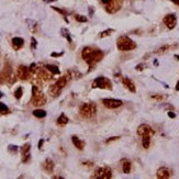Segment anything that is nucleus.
<instances>
[{
	"instance_id": "nucleus-17",
	"label": "nucleus",
	"mask_w": 179,
	"mask_h": 179,
	"mask_svg": "<svg viewBox=\"0 0 179 179\" xmlns=\"http://www.w3.org/2000/svg\"><path fill=\"white\" fill-rule=\"evenodd\" d=\"M170 176H172V174H170V172H169V169L167 167H160L157 170V172H156V177L158 179H167Z\"/></svg>"
},
{
	"instance_id": "nucleus-3",
	"label": "nucleus",
	"mask_w": 179,
	"mask_h": 179,
	"mask_svg": "<svg viewBox=\"0 0 179 179\" xmlns=\"http://www.w3.org/2000/svg\"><path fill=\"white\" fill-rule=\"evenodd\" d=\"M31 102H32V105H35V107H41V105H44L46 103V97L41 91V88L34 86V85L32 87V100H31Z\"/></svg>"
},
{
	"instance_id": "nucleus-24",
	"label": "nucleus",
	"mask_w": 179,
	"mask_h": 179,
	"mask_svg": "<svg viewBox=\"0 0 179 179\" xmlns=\"http://www.w3.org/2000/svg\"><path fill=\"white\" fill-rule=\"evenodd\" d=\"M56 123H57V125H59V126H65V125L68 123V118L64 114V113H62V114L58 117Z\"/></svg>"
},
{
	"instance_id": "nucleus-31",
	"label": "nucleus",
	"mask_w": 179,
	"mask_h": 179,
	"mask_svg": "<svg viewBox=\"0 0 179 179\" xmlns=\"http://www.w3.org/2000/svg\"><path fill=\"white\" fill-rule=\"evenodd\" d=\"M0 113H2V114H7V113H9V109H8V107L4 103H2V102H0Z\"/></svg>"
},
{
	"instance_id": "nucleus-41",
	"label": "nucleus",
	"mask_w": 179,
	"mask_h": 179,
	"mask_svg": "<svg viewBox=\"0 0 179 179\" xmlns=\"http://www.w3.org/2000/svg\"><path fill=\"white\" fill-rule=\"evenodd\" d=\"M43 143H44V140H41L40 143H39V149H42V145H43Z\"/></svg>"
},
{
	"instance_id": "nucleus-27",
	"label": "nucleus",
	"mask_w": 179,
	"mask_h": 179,
	"mask_svg": "<svg viewBox=\"0 0 179 179\" xmlns=\"http://www.w3.org/2000/svg\"><path fill=\"white\" fill-rule=\"evenodd\" d=\"M142 145L144 149H149V145H151V136H143L142 140Z\"/></svg>"
},
{
	"instance_id": "nucleus-20",
	"label": "nucleus",
	"mask_w": 179,
	"mask_h": 179,
	"mask_svg": "<svg viewBox=\"0 0 179 179\" xmlns=\"http://www.w3.org/2000/svg\"><path fill=\"white\" fill-rule=\"evenodd\" d=\"M48 92H50V95L52 96V97H57V96L61 95L62 92V89L58 86H56V85H52L51 87H50V89H48Z\"/></svg>"
},
{
	"instance_id": "nucleus-35",
	"label": "nucleus",
	"mask_w": 179,
	"mask_h": 179,
	"mask_svg": "<svg viewBox=\"0 0 179 179\" xmlns=\"http://www.w3.org/2000/svg\"><path fill=\"white\" fill-rule=\"evenodd\" d=\"M9 151H11V152H17L18 151V146H14V145H10L9 146Z\"/></svg>"
},
{
	"instance_id": "nucleus-9",
	"label": "nucleus",
	"mask_w": 179,
	"mask_h": 179,
	"mask_svg": "<svg viewBox=\"0 0 179 179\" xmlns=\"http://www.w3.org/2000/svg\"><path fill=\"white\" fill-rule=\"evenodd\" d=\"M31 159V145L30 143H25L21 147V160L24 164H27Z\"/></svg>"
},
{
	"instance_id": "nucleus-29",
	"label": "nucleus",
	"mask_w": 179,
	"mask_h": 179,
	"mask_svg": "<svg viewBox=\"0 0 179 179\" xmlns=\"http://www.w3.org/2000/svg\"><path fill=\"white\" fill-rule=\"evenodd\" d=\"M61 32H62V35H63L64 37H66V39L68 40V42H69V43H71V42H73V41H71V33H69V31H68L67 29H62Z\"/></svg>"
},
{
	"instance_id": "nucleus-7",
	"label": "nucleus",
	"mask_w": 179,
	"mask_h": 179,
	"mask_svg": "<svg viewBox=\"0 0 179 179\" xmlns=\"http://www.w3.org/2000/svg\"><path fill=\"white\" fill-rule=\"evenodd\" d=\"M91 178L95 179H111L112 178V170L109 167H101L98 168L94 174Z\"/></svg>"
},
{
	"instance_id": "nucleus-10",
	"label": "nucleus",
	"mask_w": 179,
	"mask_h": 179,
	"mask_svg": "<svg viewBox=\"0 0 179 179\" xmlns=\"http://www.w3.org/2000/svg\"><path fill=\"white\" fill-rule=\"evenodd\" d=\"M154 130L147 124H141L137 128V135L140 136H153L154 135Z\"/></svg>"
},
{
	"instance_id": "nucleus-32",
	"label": "nucleus",
	"mask_w": 179,
	"mask_h": 179,
	"mask_svg": "<svg viewBox=\"0 0 179 179\" xmlns=\"http://www.w3.org/2000/svg\"><path fill=\"white\" fill-rule=\"evenodd\" d=\"M75 19H76L78 22H87V18L84 17V16H80V14H76V16H75Z\"/></svg>"
},
{
	"instance_id": "nucleus-40",
	"label": "nucleus",
	"mask_w": 179,
	"mask_h": 179,
	"mask_svg": "<svg viewBox=\"0 0 179 179\" xmlns=\"http://www.w3.org/2000/svg\"><path fill=\"white\" fill-rule=\"evenodd\" d=\"M82 164H84V165H88V166H94V163L92 162H84Z\"/></svg>"
},
{
	"instance_id": "nucleus-45",
	"label": "nucleus",
	"mask_w": 179,
	"mask_h": 179,
	"mask_svg": "<svg viewBox=\"0 0 179 179\" xmlns=\"http://www.w3.org/2000/svg\"><path fill=\"white\" fill-rule=\"evenodd\" d=\"M53 178H57V179H64V178H63V177H59V176H54V177H53Z\"/></svg>"
},
{
	"instance_id": "nucleus-19",
	"label": "nucleus",
	"mask_w": 179,
	"mask_h": 179,
	"mask_svg": "<svg viewBox=\"0 0 179 179\" xmlns=\"http://www.w3.org/2000/svg\"><path fill=\"white\" fill-rule=\"evenodd\" d=\"M71 142H73V144H74L75 147H76L77 149H79V151H82V149H85V145H86L84 141L80 140L78 136H76V135L71 136Z\"/></svg>"
},
{
	"instance_id": "nucleus-15",
	"label": "nucleus",
	"mask_w": 179,
	"mask_h": 179,
	"mask_svg": "<svg viewBox=\"0 0 179 179\" xmlns=\"http://www.w3.org/2000/svg\"><path fill=\"white\" fill-rule=\"evenodd\" d=\"M42 168L44 169V172H48V174H52L53 170H54V168H55L54 162H53L51 158H46L43 162V164H42Z\"/></svg>"
},
{
	"instance_id": "nucleus-2",
	"label": "nucleus",
	"mask_w": 179,
	"mask_h": 179,
	"mask_svg": "<svg viewBox=\"0 0 179 179\" xmlns=\"http://www.w3.org/2000/svg\"><path fill=\"white\" fill-rule=\"evenodd\" d=\"M117 48H118L119 51H133V50L136 48V43L128 36L123 35V36H120L117 40Z\"/></svg>"
},
{
	"instance_id": "nucleus-46",
	"label": "nucleus",
	"mask_w": 179,
	"mask_h": 179,
	"mask_svg": "<svg viewBox=\"0 0 179 179\" xmlns=\"http://www.w3.org/2000/svg\"><path fill=\"white\" fill-rule=\"evenodd\" d=\"M46 2H53V1H56V0H45Z\"/></svg>"
},
{
	"instance_id": "nucleus-26",
	"label": "nucleus",
	"mask_w": 179,
	"mask_h": 179,
	"mask_svg": "<svg viewBox=\"0 0 179 179\" xmlns=\"http://www.w3.org/2000/svg\"><path fill=\"white\" fill-rule=\"evenodd\" d=\"M45 68L50 71L53 75H56V74H59V69H58L57 66H55V65H46Z\"/></svg>"
},
{
	"instance_id": "nucleus-1",
	"label": "nucleus",
	"mask_w": 179,
	"mask_h": 179,
	"mask_svg": "<svg viewBox=\"0 0 179 179\" xmlns=\"http://www.w3.org/2000/svg\"><path fill=\"white\" fill-rule=\"evenodd\" d=\"M81 57L89 66V71H92V68L98 64L99 62L102 61L103 58V52L100 50H95V48L87 46L82 48L81 51Z\"/></svg>"
},
{
	"instance_id": "nucleus-4",
	"label": "nucleus",
	"mask_w": 179,
	"mask_h": 179,
	"mask_svg": "<svg viewBox=\"0 0 179 179\" xmlns=\"http://www.w3.org/2000/svg\"><path fill=\"white\" fill-rule=\"evenodd\" d=\"M97 113V107L95 103H84L79 108V114L84 119H91Z\"/></svg>"
},
{
	"instance_id": "nucleus-38",
	"label": "nucleus",
	"mask_w": 179,
	"mask_h": 179,
	"mask_svg": "<svg viewBox=\"0 0 179 179\" xmlns=\"http://www.w3.org/2000/svg\"><path fill=\"white\" fill-rule=\"evenodd\" d=\"M168 117H169V118L174 119V118H176V114H175V113H174V112L170 111V112H168Z\"/></svg>"
},
{
	"instance_id": "nucleus-23",
	"label": "nucleus",
	"mask_w": 179,
	"mask_h": 179,
	"mask_svg": "<svg viewBox=\"0 0 179 179\" xmlns=\"http://www.w3.org/2000/svg\"><path fill=\"white\" fill-rule=\"evenodd\" d=\"M179 45H164V46H162V48H159L157 51H156V53H158V54H162V53H165V52H167L168 50H174V48H178Z\"/></svg>"
},
{
	"instance_id": "nucleus-6",
	"label": "nucleus",
	"mask_w": 179,
	"mask_h": 179,
	"mask_svg": "<svg viewBox=\"0 0 179 179\" xmlns=\"http://www.w3.org/2000/svg\"><path fill=\"white\" fill-rule=\"evenodd\" d=\"M12 67H11V65L9 63H6L2 68V71H0V85L2 84H6V82H9V80L11 79L12 77Z\"/></svg>"
},
{
	"instance_id": "nucleus-28",
	"label": "nucleus",
	"mask_w": 179,
	"mask_h": 179,
	"mask_svg": "<svg viewBox=\"0 0 179 179\" xmlns=\"http://www.w3.org/2000/svg\"><path fill=\"white\" fill-rule=\"evenodd\" d=\"M113 32H114V30H113V29H108V30H105V31H103V32H101V33H99L98 37H99V39L107 37V36H109V35H110L111 33H113Z\"/></svg>"
},
{
	"instance_id": "nucleus-43",
	"label": "nucleus",
	"mask_w": 179,
	"mask_h": 179,
	"mask_svg": "<svg viewBox=\"0 0 179 179\" xmlns=\"http://www.w3.org/2000/svg\"><path fill=\"white\" fill-rule=\"evenodd\" d=\"M174 4H176L177 6H179V0H172Z\"/></svg>"
},
{
	"instance_id": "nucleus-5",
	"label": "nucleus",
	"mask_w": 179,
	"mask_h": 179,
	"mask_svg": "<svg viewBox=\"0 0 179 179\" xmlns=\"http://www.w3.org/2000/svg\"><path fill=\"white\" fill-rule=\"evenodd\" d=\"M92 88H99V89H112V82L111 80L107 77H97L91 84Z\"/></svg>"
},
{
	"instance_id": "nucleus-12",
	"label": "nucleus",
	"mask_w": 179,
	"mask_h": 179,
	"mask_svg": "<svg viewBox=\"0 0 179 179\" xmlns=\"http://www.w3.org/2000/svg\"><path fill=\"white\" fill-rule=\"evenodd\" d=\"M30 71H29V67L24 66V65H20L18 66L17 69V77L21 80H27L29 76H30Z\"/></svg>"
},
{
	"instance_id": "nucleus-42",
	"label": "nucleus",
	"mask_w": 179,
	"mask_h": 179,
	"mask_svg": "<svg viewBox=\"0 0 179 179\" xmlns=\"http://www.w3.org/2000/svg\"><path fill=\"white\" fill-rule=\"evenodd\" d=\"M110 1H111V0H101V2L102 4H108Z\"/></svg>"
},
{
	"instance_id": "nucleus-39",
	"label": "nucleus",
	"mask_w": 179,
	"mask_h": 179,
	"mask_svg": "<svg viewBox=\"0 0 179 179\" xmlns=\"http://www.w3.org/2000/svg\"><path fill=\"white\" fill-rule=\"evenodd\" d=\"M63 55V53H59V54H57V53H52V56L53 57H58V56H62Z\"/></svg>"
},
{
	"instance_id": "nucleus-33",
	"label": "nucleus",
	"mask_w": 179,
	"mask_h": 179,
	"mask_svg": "<svg viewBox=\"0 0 179 179\" xmlns=\"http://www.w3.org/2000/svg\"><path fill=\"white\" fill-rule=\"evenodd\" d=\"M153 99H156V100H163V99H165V96L163 95H154L152 96Z\"/></svg>"
},
{
	"instance_id": "nucleus-25",
	"label": "nucleus",
	"mask_w": 179,
	"mask_h": 179,
	"mask_svg": "<svg viewBox=\"0 0 179 179\" xmlns=\"http://www.w3.org/2000/svg\"><path fill=\"white\" fill-rule=\"evenodd\" d=\"M33 115L34 117H36V118H45L46 117V111H44V110H41V109H37V110H34L33 111Z\"/></svg>"
},
{
	"instance_id": "nucleus-37",
	"label": "nucleus",
	"mask_w": 179,
	"mask_h": 179,
	"mask_svg": "<svg viewBox=\"0 0 179 179\" xmlns=\"http://www.w3.org/2000/svg\"><path fill=\"white\" fill-rule=\"evenodd\" d=\"M143 68H144V65L143 64H140L136 66V71H143Z\"/></svg>"
},
{
	"instance_id": "nucleus-18",
	"label": "nucleus",
	"mask_w": 179,
	"mask_h": 179,
	"mask_svg": "<svg viewBox=\"0 0 179 179\" xmlns=\"http://www.w3.org/2000/svg\"><path fill=\"white\" fill-rule=\"evenodd\" d=\"M11 44H12V48H13L14 51H19L21 48H23L24 45V40L22 37H13L12 41H11Z\"/></svg>"
},
{
	"instance_id": "nucleus-22",
	"label": "nucleus",
	"mask_w": 179,
	"mask_h": 179,
	"mask_svg": "<svg viewBox=\"0 0 179 179\" xmlns=\"http://www.w3.org/2000/svg\"><path fill=\"white\" fill-rule=\"evenodd\" d=\"M67 81H68V78H67V76L65 75V76H62L61 78H58L57 79V81L55 82V85L56 86H58V87L61 88V89H63V88L67 85Z\"/></svg>"
},
{
	"instance_id": "nucleus-30",
	"label": "nucleus",
	"mask_w": 179,
	"mask_h": 179,
	"mask_svg": "<svg viewBox=\"0 0 179 179\" xmlns=\"http://www.w3.org/2000/svg\"><path fill=\"white\" fill-rule=\"evenodd\" d=\"M22 95H23V89H22V87H19L14 91V97H16V99H21V97H22Z\"/></svg>"
},
{
	"instance_id": "nucleus-21",
	"label": "nucleus",
	"mask_w": 179,
	"mask_h": 179,
	"mask_svg": "<svg viewBox=\"0 0 179 179\" xmlns=\"http://www.w3.org/2000/svg\"><path fill=\"white\" fill-rule=\"evenodd\" d=\"M131 163L128 162V159H123L122 160V170L124 174H130L131 172Z\"/></svg>"
},
{
	"instance_id": "nucleus-8",
	"label": "nucleus",
	"mask_w": 179,
	"mask_h": 179,
	"mask_svg": "<svg viewBox=\"0 0 179 179\" xmlns=\"http://www.w3.org/2000/svg\"><path fill=\"white\" fill-rule=\"evenodd\" d=\"M122 4H123V0H111L107 4L105 10H107L108 13H115V12H118L121 9Z\"/></svg>"
},
{
	"instance_id": "nucleus-34",
	"label": "nucleus",
	"mask_w": 179,
	"mask_h": 179,
	"mask_svg": "<svg viewBox=\"0 0 179 179\" xmlns=\"http://www.w3.org/2000/svg\"><path fill=\"white\" fill-rule=\"evenodd\" d=\"M117 140H120V137H119V136H114V137H110V139H108L107 141H105V143H107V144H109L110 142H114V141H117Z\"/></svg>"
},
{
	"instance_id": "nucleus-47",
	"label": "nucleus",
	"mask_w": 179,
	"mask_h": 179,
	"mask_svg": "<svg viewBox=\"0 0 179 179\" xmlns=\"http://www.w3.org/2000/svg\"><path fill=\"white\" fill-rule=\"evenodd\" d=\"M175 58H177V59L179 61V55H175Z\"/></svg>"
},
{
	"instance_id": "nucleus-44",
	"label": "nucleus",
	"mask_w": 179,
	"mask_h": 179,
	"mask_svg": "<svg viewBox=\"0 0 179 179\" xmlns=\"http://www.w3.org/2000/svg\"><path fill=\"white\" fill-rule=\"evenodd\" d=\"M176 90H177V91H179V80H178V82L176 84Z\"/></svg>"
},
{
	"instance_id": "nucleus-14",
	"label": "nucleus",
	"mask_w": 179,
	"mask_h": 179,
	"mask_svg": "<svg viewBox=\"0 0 179 179\" xmlns=\"http://www.w3.org/2000/svg\"><path fill=\"white\" fill-rule=\"evenodd\" d=\"M37 78H40L42 81H48L52 79V73L48 69H43V68H40L37 71Z\"/></svg>"
},
{
	"instance_id": "nucleus-11",
	"label": "nucleus",
	"mask_w": 179,
	"mask_h": 179,
	"mask_svg": "<svg viewBox=\"0 0 179 179\" xmlns=\"http://www.w3.org/2000/svg\"><path fill=\"white\" fill-rule=\"evenodd\" d=\"M102 105L108 109H117L122 105V101L119 99H103L102 100Z\"/></svg>"
},
{
	"instance_id": "nucleus-16",
	"label": "nucleus",
	"mask_w": 179,
	"mask_h": 179,
	"mask_svg": "<svg viewBox=\"0 0 179 179\" xmlns=\"http://www.w3.org/2000/svg\"><path fill=\"white\" fill-rule=\"evenodd\" d=\"M122 84H123V86H124L126 89H128V91L131 92H136V88H135V85H134V82L131 80V79H128V77H123L122 78Z\"/></svg>"
},
{
	"instance_id": "nucleus-13",
	"label": "nucleus",
	"mask_w": 179,
	"mask_h": 179,
	"mask_svg": "<svg viewBox=\"0 0 179 179\" xmlns=\"http://www.w3.org/2000/svg\"><path fill=\"white\" fill-rule=\"evenodd\" d=\"M163 22H164V24L168 27L169 30H172V29L176 27V24H177V18H176L175 14H172V13L167 14V16L164 17Z\"/></svg>"
},
{
	"instance_id": "nucleus-36",
	"label": "nucleus",
	"mask_w": 179,
	"mask_h": 179,
	"mask_svg": "<svg viewBox=\"0 0 179 179\" xmlns=\"http://www.w3.org/2000/svg\"><path fill=\"white\" fill-rule=\"evenodd\" d=\"M31 42H32V43H31V46H32L33 48H36V41H35V39H34V37H32V39H31Z\"/></svg>"
}]
</instances>
